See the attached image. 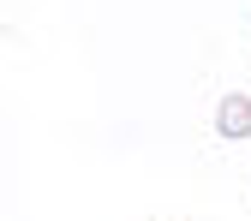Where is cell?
I'll list each match as a JSON object with an SVG mask.
<instances>
[{
    "mask_svg": "<svg viewBox=\"0 0 251 221\" xmlns=\"http://www.w3.org/2000/svg\"><path fill=\"white\" fill-rule=\"evenodd\" d=\"M215 132L222 138H251V96H222V108H215Z\"/></svg>",
    "mask_w": 251,
    "mask_h": 221,
    "instance_id": "obj_1",
    "label": "cell"
}]
</instances>
